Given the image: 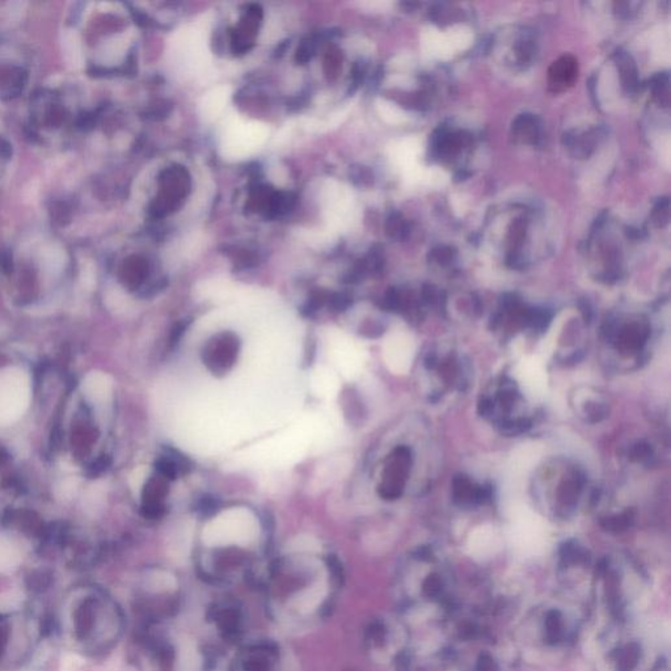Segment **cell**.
<instances>
[{
	"label": "cell",
	"mask_w": 671,
	"mask_h": 671,
	"mask_svg": "<svg viewBox=\"0 0 671 671\" xmlns=\"http://www.w3.org/2000/svg\"><path fill=\"white\" fill-rule=\"evenodd\" d=\"M332 303H333V307H334L337 311H343V309L348 307V305H349V302H348V299H346V296H345V295H336V296L333 298V302H332Z\"/></svg>",
	"instance_id": "cell-15"
},
{
	"label": "cell",
	"mask_w": 671,
	"mask_h": 671,
	"mask_svg": "<svg viewBox=\"0 0 671 671\" xmlns=\"http://www.w3.org/2000/svg\"><path fill=\"white\" fill-rule=\"evenodd\" d=\"M110 391L112 380L101 371H91L83 379V395L92 404H100L106 401L110 396Z\"/></svg>",
	"instance_id": "cell-4"
},
{
	"label": "cell",
	"mask_w": 671,
	"mask_h": 671,
	"mask_svg": "<svg viewBox=\"0 0 671 671\" xmlns=\"http://www.w3.org/2000/svg\"><path fill=\"white\" fill-rule=\"evenodd\" d=\"M516 377L523 393L532 400H541L547 392L548 379L545 374V366L539 357H529L523 359L518 367Z\"/></svg>",
	"instance_id": "cell-2"
},
{
	"label": "cell",
	"mask_w": 671,
	"mask_h": 671,
	"mask_svg": "<svg viewBox=\"0 0 671 671\" xmlns=\"http://www.w3.org/2000/svg\"><path fill=\"white\" fill-rule=\"evenodd\" d=\"M184 330H185V325H182V324H178V325H176L173 328V330H172V336H171V343L172 345H176Z\"/></svg>",
	"instance_id": "cell-16"
},
{
	"label": "cell",
	"mask_w": 671,
	"mask_h": 671,
	"mask_svg": "<svg viewBox=\"0 0 671 671\" xmlns=\"http://www.w3.org/2000/svg\"><path fill=\"white\" fill-rule=\"evenodd\" d=\"M618 66L620 67V71H622V78H623L625 85H628L629 88L635 87L636 85V70H635V66H634L631 58L627 54H619Z\"/></svg>",
	"instance_id": "cell-8"
},
{
	"label": "cell",
	"mask_w": 671,
	"mask_h": 671,
	"mask_svg": "<svg viewBox=\"0 0 671 671\" xmlns=\"http://www.w3.org/2000/svg\"><path fill=\"white\" fill-rule=\"evenodd\" d=\"M246 671H268V663L259 659H252L246 663Z\"/></svg>",
	"instance_id": "cell-13"
},
{
	"label": "cell",
	"mask_w": 671,
	"mask_h": 671,
	"mask_svg": "<svg viewBox=\"0 0 671 671\" xmlns=\"http://www.w3.org/2000/svg\"><path fill=\"white\" fill-rule=\"evenodd\" d=\"M32 386L28 373L20 367L0 370V427L17 423L29 408Z\"/></svg>",
	"instance_id": "cell-1"
},
{
	"label": "cell",
	"mask_w": 671,
	"mask_h": 671,
	"mask_svg": "<svg viewBox=\"0 0 671 671\" xmlns=\"http://www.w3.org/2000/svg\"><path fill=\"white\" fill-rule=\"evenodd\" d=\"M219 507V502L215 497H212V495H205L202 497L198 502V510H200L202 514L205 516H212L216 509Z\"/></svg>",
	"instance_id": "cell-11"
},
{
	"label": "cell",
	"mask_w": 671,
	"mask_h": 671,
	"mask_svg": "<svg viewBox=\"0 0 671 671\" xmlns=\"http://www.w3.org/2000/svg\"><path fill=\"white\" fill-rule=\"evenodd\" d=\"M226 100H227V94H226L224 91L223 92L214 91L212 96L207 99V101H206V104H205V109H206V110H207V112H209L212 116H214V114H216V113L221 110V108H222V105H223Z\"/></svg>",
	"instance_id": "cell-9"
},
{
	"label": "cell",
	"mask_w": 671,
	"mask_h": 671,
	"mask_svg": "<svg viewBox=\"0 0 671 671\" xmlns=\"http://www.w3.org/2000/svg\"><path fill=\"white\" fill-rule=\"evenodd\" d=\"M493 669V662L491 659L488 657H483L482 661L479 662V670L480 671H492Z\"/></svg>",
	"instance_id": "cell-17"
},
{
	"label": "cell",
	"mask_w": 671,
	"mask_h": 671,
	"mask_svg": "<svg viewBox=\"0 0 671 671\" xmlns=\"http://www.w3.org/2000/svg\"><path fill=\"white\" fill-rule=\"evenodd\" d=\"M156 468H158V471L160 472V473H162L163 476H165V477H168L169 480L176 479L178 468H177L176 464H175L172 460H169L168 458L159 460V461L156 463Z\"/></svg>",
	"instance_id": "cell-10"
},
{
	"label": "cell",
	"mask_w": 671,
	"mask_h": 671,
	"mask_svg": "<svg viewBox=\"0 0 671 671\" xmlns=\"http://www.w3.org/2000/svg\"><path fill=\"white\" fill-rule=\"evenodd\" d=\"M62 49L65 59L71 69H80L83 66L82 46L78 35L72 31H66L62 35Z\"/></svg>",
	"instance_id": "cell-6"
},
{
	"label": "cell",
	"mask_w": 671,
	"mask_h": 671,
	"mask_svg": "<svg viewBox=\"0 0 671 671\" xmlns=\"http://www.w3.org/2000/svg\"><path fill=\"white\" fill-rule=\"evenodd\" d=\"M15 557V550L12 544L0 538V564H7Z\"/></svg>",
	"instance_id": "cell-12"
},
{
	"label": "cell",
	"mask_w": 671,
	"mask_h": 671,
	"mask_svg": "<svg viewBox=\"0 0 671 671\" xmlns=\"http://www.w3.org/2000/svg\"><path fill=\"white\" fill-rule=\"evenodd\" d=\"M425 589L429 595H436L441 591V582L436 578H429L425 582Z\"/></svg>",
	"instance_id": "cell-14"
},
{
	"label": "cell",
	"mask_w": 671,
	"mask_h": 671,
	"mask_svg": "<svg viewBox=\"0 0 671 671\" xmlns=\"http://www.w3.org/2000/svg\"><path fill=\"white\" fill-rule=\"evenodd\" d=\"M577 78V60L572 56L557 59L548 71V83L554 92L564 91Z\"/></svg>",
	"instance_id": "cell-3"
},
{
	"label": "cell",
	"mask_w": 671,
	"mask_h": 671,
	"mask_svg": "<svg viewBox=\"0 0 671 671\" xmlns=\"http://www.w3.org/2000/svg\"><path fill=\"white\" fill-rule=\"evenodd\" d=\"M414 357V342L408 334H399L391 342L389 358L396 371L405 373L411 368Z\"/></svg>",
	"instance_id": "cell-5"
},
{
	"label": "cell",
	"mask_w": 671,
	"mask_h": 671,
	"mask_svg": "<svg viewBox=\"0 0 671 671\" xmlns=\"http://www.w3.org/2000/svg\"><path fill=\"white\" fill-rule=\"evenodd\" d=\"M66 265V253L63 249L50 246L42 252V268L49 274H58Z\"/></svg>",
	"instance_id": "cell-7"
}]
</instances>
